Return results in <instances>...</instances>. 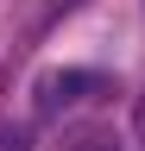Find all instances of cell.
Returning <instances> with one entry per match:
<instances>
[{"instance_id": "3", "label": "cell", "mask_w": 145, "mask_h": 151, "mask_svg": "<svg viewBox=\"0 0 145 151\" xmlns=\"http://www.w3.org/2000/svg\"><path fill=\"white\" fill-rule=\"evenodd\" d=\"M0 151H25V132H6V126H0Z\"/></svg>"}, {"instance_id": "2", "label": "cell", "mask_w": 145, "mask_h": 151, "mask_svg": "<svg viewBox=\"0 0 145 151\" xmlns=\"http://www.w3.org/2000/svg\"><path fill=\"white\" fill-rule=\"evenodd\" d=\"M50 151H120V139H114L107 126H76V132H63Z\"/></svg>"}, {"instance_id": "1", "label": "cell", "mask_w": 145, "mask_h": 151, "mask_svg": "<svg viewBox=\"0 0 145 151\" xmlns=\"http://www.w3.org/2000/svg\"><path fill=\"white\" fill-rule=\"evenodd\" d=\"M101 94H114V82H107L101 69H50L38 76V113H69V107H88V101H101Z\"/></svg>"}, {"instance_id": "4", "label": "cell", "mask_w": 145, "mask_h": 151, "mask_svg": "<svg viewBox=\"0 0 145 151\" xmlns=\"http://www.w3.org/2000/svg\"><path fill=\"white\" fill-rule=\"evenodd\" d=\"M133 132H139V145H145V94H139V107H133Z\"/></svg>"}]
</instances>
